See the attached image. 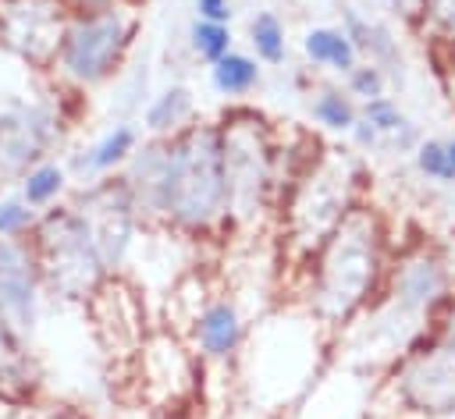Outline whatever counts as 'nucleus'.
Wrapping results in <instances>:
<instances>
[{
	"label": "nucleus",
	"instance_id": "25",
	"mask_svg": "<svg viewBox=\"0 0 455 419\" xmlns=\"http://www.w3.org/2000/svg\"><path fill=\"white\" fill-rule=\"evenodd\" d=\"M345 92H348L355 103L387 96V71L377 67V64H370V60H359V64L345 75Z\"/></svg>",
	"mask_w": 455,
	"mask_h": 419
},
{
	"label": "nucleus",
	"instance_id": "29",
	"mask_svg": "<svg viewBox=\"0 0 455 419\" xmlns=\"http://www.w3.org/2000/svg\"><path fill=\"white\" fill-rule=\"evenodd\" d=\"M348 135H352V142H355L359 149H373V146H380V135H377V128H373V124H370L363 114H359V121L352 124V131H348Z\"/></svg>",
	"mask_w": 455,
	"mask_h": 419
},
{
	"label": "nucleus",
	"instance_id": "15",
	"mask_svg": "<svg viewBox=\"0 0 455 419\" xmlns=\"http://www.w3.org/2000/svg\"><path fill=\"white\" fill-rule=\"evenodd\" d=\"M341 32L352 39L359 60H370V64H377L384 71L402 64L398 39H395V32L384 21H377V18H370V14L355 11V7H345L341 11Z\"/></svg>",
	"mask_w": 455,
	"mask_h": 419
},
{
	"label": "nucleus",
	"instance_id": "16",
	"mask_svg": "<svg viewBox=\"0 0 455 419\" xmlns=\"http://www.w3.org/2000/svg\"><path fill=\"white\" fill-rule=\"evenodd\" d=\"M139 142H142L139 128H135L132 121H121V124L107 128V131H103V135L85 149V156H78V160H75V167H78L89 181L107 178V174H121V170H124V163L132 160V153L139 149Z\"/></svg>",
	"mask_w": 455,
	"mask_h": 419
},
{
	"label": "nucleus",
	"instance_id": "13",
	"mask_svg": "<svg viewBox=\"0 0 455 419\" xmlns=\"http://www.w3.org/2000/svg\"><path fill=\"white\" fill-rule=\"evenodd\" d=\"M39 291H43V273L28 238L0 241V320L11 323L21 337L36 327Z\"/></svg>",
	"mask_w": 455,
	"mask_h": 419
},
{
	"label": "nucleus",
	"instance_id": "8",
	"mask_svg": "<svg viewBox=\"0 0 455 419\" xmlns=\"http://www.w3.org/2000/svg\"><path fill=\"white\" fill-rule=\"evenodd\" d=\"M451 295H455V288H451L448 259L430 241H412V245H402L391 252L380 298H387L391 305L405 309L409 316L430 323Z\"/></svg>",
	"mask_w": 455,
	"mask_h": 419
},
{
	"label": "nucleus",
	"instance_id": "9",
	"mask_svg": "<svg viewBox=\"0 0 455 419\" xmlns=\"http://www.w3.org/2000/svg\"><path fill=\"white\" fill-rule=\"evenodd\" d=\"M75 206L89 220L103 263L110 266V273H117L142 231V220H139V210H135V199H132L124 178L107 174V178L89 181L85 192L75 199Z\"/></svg>",
	"mask_w": 455,
	"mask_h": 419
},
{
	"label": "nucleus",
	"instance_id": "6",
	"mask_svg": "<svg viewBox=\"0 0 455 419\" xmlns=\"http://www.w3.org/2000/svg\"><path fill=\"white\" fill-rule=\"evenodd\" d=\"M28 245L36 252L43 288L64 302H89L100 284L110 277V266L100 256L96 234L75 202H57L36 217L28 227Z\"/></svg>",
	"mask_w": 455,
	"mask_h": 419
},
{
	"label": "nucleus",
	"instance_id": "22",
	"mask_svg": "<svg viewBox=\"0 0 455 419\" xmlns=\"http://www.w3.org/2000/svg\"><path fill=\"white\" fill-rule=\"evenodd\" d=\"M313 121L320 124V128H327V131H352V124L359 121V103L345 92V89H334V85H327V89H320V92H313Z\"/></svg>",
	"mask_w": 455,
	"mask_h": 419
},
{
	"label": "nucleus",
	"instance_id": "12",
	"mask_svg": "<svg viewBox=\"0 0 455 419\" xmlns=\"http://www.w3.org/2000/svg\"><path fill=\"white\" fill-rule=\"evenodd\" d=\"M85 309L92 316V327H96L103 348L110 355L135 359L139 344L149 334V327H146V302H142L139 284H132L121 273H110L100 284V291L85 302Z\"/></svg>",
	"mask_w": 455,
	"mask_h": 419
},
{
	"label": "nucleus",
	"instance_id": "1",
	"mask_svg": "<svg viewBox=\"0 0 455 419\" xmlns=\"http://www.w3.org/2000/svg\"><path fill=\"white\" fill-rule=\"evenodd\" d=\"M387 263V224L377 206L359 199L306 263L302 309L323 327L327 337H338L380 298Z\"/></svg>",
	"mask_w": 455,
	"mask_h": 419
},
{
	"label": "nucleus",
	"instance_id": "28",
	"mask_svg": "<svg viewBox=\"0 0 455 419\" xmlns=\"http://www.w3.org/2000/svg\"><path fill=\"white\" fill-rule=\"evenodd\" d=\"M231 0H196V18H206V21H224L231 25Z\"/></svg>",
	"mask_w": 455,
	"mask_h": 419
},
{
	"label": "nucleus",
	"instance_id": "20",
	"mask_svg": "<svg viewBox=\"0 0 455 419\" xmlns=\"http://www.w3.org/2000/svg\"><path fill=\"white\" fill-rule=\"evenodd\" d=\"M249 46L256 53L259 64H284L288 57V32H284V21L274 14V11H256L252 21H249Z\"/></svg>",
	"mask_w": 455,
	"mask_h": 419
},
{
	"label": "nucleus",
	"instance_id": "17",
	"mask_svg": "<svg viewBox=\"0 0 455 419\" xmlns=\"http://www.w3.org/2000/svg\"><path fill=\"white\" fill-rule=\"evenodd\" d=\"M302 53L313 67L334 71V75H348L359 64V53L352 46V39L341 32V25H316L302 36Z\"/></svg>",
	"mask_w": 455,
	"mask_h": 419
},
{
	"label": "nucleus",
	"instance_id": "10",
	"mask_svg": "<svg viewBox=\"0 0 455 419\" xmlns=\"http://www.w3.org/2000/svg\"><path fill=\"white\" fill-rule=\"evenodd\" d=\"M60 138V110L50 99H18L0 110V178H25L50 160Z\"/></svg>",
	"mask_w": 455,
	"mask_h": 419
},
{
	"label": "nucleus",
	"instance_id": "27",
	"mask_svg": "<svg viewBox=\"0 0 455 419\" xmlns=\"http://www.w3.org/2000/svg\"><path fill=\"white\" fill-rule=\"evenodd\" d=\"M434 57H437V75H441V82H444V89L451 92V103H455V36L437 39Z\"/></svg>",
	"mask_w": 455,
	"mask_h": 419
},
{
	"label": "nucleus",
	"instance_id": "31",
	"mask_svg": "<svg viewBox=\"0 0 455 419\" xmlns=\"http://www.w3.org/2000/svg\"><path fill=\"white\" fill-rule=\"evenodd\" d=\"M395 14H405V18H412V11H409V0H384Z\"/></svg>",
	"mask_w": 455,
	"mask_h": 419
},
{
	"label": "nucleus",
	"instance_id": "24",
	"mask_svg": "<svg viewBox=\"0 0 455 419\" xmlns=\"http://www.w3.org/2000/svg\"><path fill=\"white\" fill-rule=\"evenodd\" d=\"M412 160H416V170L427 181H434V185H455V170H451L444 138H419V146L412 149Z\"/></svg>",
	"mask_w": 455,
	"mask_h": 419
},
{
	"label": "nucleus",
	"instance_id": "26",
	"mask_svg": "<svg viewBox=\"0 0 455 419\" xmlns=\"http://www.w3.org/2000/svg\"><path fill=\"white\" fill-rule=\"evenodd\" d=\"M36 210L25 202V199H4L0 202V241L7 238H25L28 227L36 224Z\"/></svg>",
	"mask_w": 455,
	"mask_h": 419
},
{
	"label": "nucleus",
	"instance_id": "32",
	"mask_svg": "<svg viewBox=\"0 0 455 419\" xmlns=\"http://www.w3.org/2000/svg\"><path fill=\"white\" fill-rule=\"evenodd\" d=\"M444 146H448V160H451V170H455V138H444Z\"/></svg>",
	"mask_w": 455,
	"mask_h": 419
},
{
	"label": "nucleus",
	"instance_id": "30",
	"mask_svg": "<svg viewBox=\"0 0 455 419\" xmlns=\"http://www.w3.org/2000/svg\"><path fill=\"white\" fill-rule=\"evenodd\" d=\"M71 11H78V7H107V4H139V0H64Z\"/></svg>",
	"mask_w": 455,
	"mask_h": 419
},
{
	"label": "nucleus",
	"instance_id": "4",
	"mask_svg": "<svg viewBox=\"0 0 455 419\" xmlns=\"http://www.w3.org/2000/svg\"><path fill=\"white\" fill-rule=\"evenodd\" d=\"M217 124L228 174V231H256L270 213L277 217V128L252 107H231Z\"/></svg>",
	"mask_w": 455,
	"mask_h": 419
},
{
	"label": "nucleus",
	"instance_id": "18",
	"mask_svg": "<svg viewBox=\"0 0 455 419\" xmlns=\"http://www.w3.org/2000/svg\"><path fill=\"white\" fill-rule=\"evenodd\" d=\"M196 121V99L185 85H171L160 96L149 99L146 114H142V128L149 131V138H171L178 131H185Z\"/></svg>",
	"mask_w": 455,
	"mask_h": 419
},
{
	"label": "nucleus",
	"instance_id": "21",
	"mask_svg": "<svg viewBox=\"0 0 455 419\" xmlns=\"http://www.w3.org/2000/svg\"><path fill=\"white\" fill-rule=\"evenodd\" d=\"M64 188H68V170H64V163H53V160L36 163V167L21 178V199H25L32 210H50V206H57V199L64 195Z\"/></svg>",
	"mask_w": 455,
	"mask_h": 419
},
{
	"label": "nucleus",
	"instance_id": "5",
	"mask_svg": "<svg viewBox=\"0 0 455 419\" xmlns=\"http://www.w3.org/2000/svg\"><path fill=\"white\" fill-rule=\"evenodd\" d=\"M142 28L139 4L78 7L68 14L60 46L53 53V78L68 92H89L110 82L128 60Z\"/></svg>",
	"mask_w": 455,
	"mask_h": 419
},
{
	"label": "nucleus",
	"instance_id": "2",
	"mask_svg": "<svg viewBox=\"0 0 455 419\" xmlns=\"http://www.w3.org/2000/svg\"><path fill=\"white\" fill-rule=\"evenodd\" d=\"M153 227L188 241L228 238V174L217 121H192L167 138Z\"/></svg>",
	"mask_w": 455,
	"mask_h": 419
},
{
	"label": "nucleus",
	"instance_id": "11",
	"mask_svg": "<svg viewBox=\"0 0 455 419\" xmlns=\"http://www.w3.org/2000/svg\"><path fill=\"white\" fill-rule=\"evenodd\" d=\"M71 7L64 0H0V46L32 67L53 64Z\"/></svg>",
	"mask_w": 455,
	"mask_h": 419
},
{
	"label": "nucleus",
	"instance_id": "14",
	"mask_svg": "<svg viewBox=\"0 0 455 419\" xmlns=\"http://www.w3.org/2000/svg\"><path fill=\"white\" fill-rule=\"evenodd\" d=\"M185 341L192 344L199 362H213V366L235 362L238 352L245 348V320H242L235 298H228V295L210 298L203 305V312L192 320V327L185 330Z\"/></svg>",
	"mask_w": 455,
	"mask_h": 419
},
{
	"label": "nucleus",
	"instance_id": "3",
	"mask_svg": "<svg viewBox=\"0 0 455 419\" xmlns=\"http://www.w3.org/2000/svg\"><path fill=\"white\" fill-rule=\"evenodd\" d=\"M359 181L363 170L355 156L348 149L323 146L309 163V170L299 178V185L288 192L277 220H281L284 252L295 263V270H306V263L316 256L327 234L359 202Z\"/></svg>",
	"mask_w": 455,
	"mask_h": 419
},
{
	"label": "nucleus",
	"instance_id": "7",
	"mask_svg": "<svg viewBox=\"0 0 455 419\" xmlns=\"http://www.w3.org/2000/svg\"><path fill=\"white\" fill-rule=\"evenodd\" d=\"M135 376H139V391L153 408H185L196 394V380L203 373V362L196 359L192 344L171 330V327H156L146 334V341L139 344L135 359Z\"/></svg>",
	"mask_w": 455,
	"mask_h": 419
},
{
	"label": "nucleus",
	"instance_id": "19",
	"mask_svg": "<svg viewBox=\"0 0 455 419\" xmlns=\"http://www.w3.org/2000/svg\"><path fill=\"white\" fill-rule=\"evenodd\" d=\"M259 78H263V67H259V60H256L252 53L231 50V53H224L217 64H210V85H213V92L224 96V99H242V96H249V92L259 85Z\"/></svg>",
	"mask_w": 455,
	"mask_h": 419
},
{
	"label": "nucleus",
	"instance_id": "23",
	"mask_svg": "<svg viewBox=\"0 0 455 419\" xmlns=\"http://www.w3.org/2000/svg\"><path fill=\"white\" fill-rule=\"evenodd\" d=\"M188 50H192L206 67L217 64L224 53L235 50L231 25H224V21H206V18H192V25H188Z\"/></svg>",
	"mask_w": 455,
	"mask_h": 419
}]
</instances>
